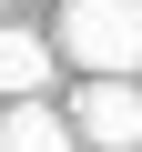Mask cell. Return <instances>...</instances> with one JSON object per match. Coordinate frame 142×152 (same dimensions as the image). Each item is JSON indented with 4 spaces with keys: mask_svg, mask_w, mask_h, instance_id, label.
<instances>
[{
    "mask_svg": "<svg viewBox=\"0 0 142 152\" xmlns=\"http://www.w3.org/2000/svg\"><path fill=\"white\" fill-rule=\"evenodd\" d=\"M51 41L81 71H142V0H71Z\"/></svg>",
    "mask_w": 142,
    "mask_h": 152,
    "instance_id": "cell-1",
    "label": "cell"
},
{
    "mask_svg": "<svg viewBox=\"0 0 142 152\" xmlns=\"http://www.w3.org/2000/svg\"><path fill=\"white\" fill-rule=\"evenodd\" d=\"M71 122H81L91 152H132L142 142V81H132V71H91V91L71 102Z\"/></svg>",
    "mask_w": 142,
    "mask_h": 152,
    "instance_id": "cell-2",
    "label": "cell"
},
{
    "mask_svg": "<svg viewBox=\"0 0 142 152\" xmlns=\"http://www.w3.org/2000/svg\"><path fill=\"white\" fill-rule=\"evenodd\" d=\"M51 61H61V41L0 31V102H41V91H51Z\"/></svg>",
    "mask_w": 142,
    "mask_h": 152,
    "instance_id": "cell-3",
    "label": "cell"
},
{
    "mask_svg": "<svg viewBox=\"0 0 142 152\" xmlns=\"http://www.w3.org/2000/svg\"><path fill=\"white\" fill-rule=\"evenodd\" d=\"M71 132L81 122H61L51 102H0V152H71Z\"/></svg>",
    "mask_w": 142,
    "mask_h": 152,
    "instance_id": "cell-4",
    "label": "cell"
}]
</instances>
